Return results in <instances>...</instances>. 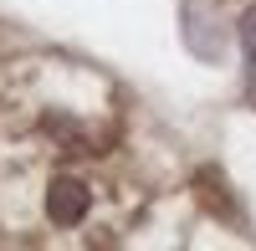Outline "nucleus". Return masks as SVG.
Listing matches in <instances>:
<instances>
[{
	"label": "nucleus",
	"mask_w": 256,
	"mask_h": 251,
	"mask_svg": "<svg viewBox=\"0 0 256 251\" xmlns=\"http://www.w3.org/2000/svg\"><path fill=\"white\" fill-rule=\"evenodd\" d=\"M184 46L195 52L200 62H220V56H226V36H220V26H216L205 10L184 6Z\"/></svg>",
	"instance_id": "obj_1"
},
{
	"label": "nucleus",
	"mask_w": 256,
	"mask_h": 251,
	"mask_svg": "<svg viewBox=\"0 0 256 251\" xmlns=\"http://www.w3.org/2000/svg\"><path fill=\"white\" fill-rule=\"evenodd\" d=\"M241 46H246V56L256 62V10H251V16L241 20Z\"/></svg>",
	"instance_id": "obj_3"
},
{
	"label": "nucleus",
	"mask_w": 256,
	"mask_h": 251,
	"mask_svg": "<svg viewBox=\"0 0 256 251\" xmlns=\"http://www.w3.org/2000/svg\"><path fill=\"white\" fill-rule=\"evenodd\" d=\"M46 216L56 226H77L88 216V190H82L77 180H52L46 184Z\"/></svg>",
	"instance_id": "obj_2"
}]
</instances>
